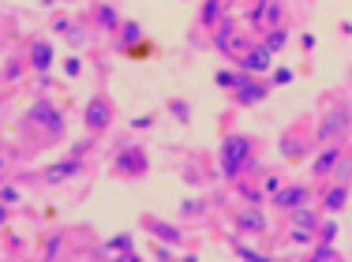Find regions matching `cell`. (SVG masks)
Instances as JSON below:
<instances>
[{
  "label": "cell",
  "instance_id": "1",
  "mask_svg": "<svg viewBox=\"0 0 352 262\" xmlns=\"http://www.w3.org/2000/svg\"><path fill=\"white\" fill-rule=\"evenodd\" d=\"M217 173L229 184L244 180V176H258V142L244 131H229L217 146Z\"/></svg>",
  "mask_w": 352,
  "mask_h": 262
},
{
  "label": "cell",
  "instance_id": "2",
  "mask_svg": "<svg viewBox=\"0 0 352 262\" xmlns=\"http://www.w3.org/2000/svg\"><path fill=\"white\" fill-rule=\"evenodd\" d=\"M349 135H352V101H338L333 109L322 113L311 139L315 146H326V142H349Z\"/></svg>",
  "mask_w": 352,
  "mask_h": 262
},
{
  "label": "cell",
  "instance_id": "3",
  "mask_svg": "<svg viewBox=\"0 0 352 262\" xmlns=\"http://www.w3.org/2000/svg\"><path fill=\"white\" fill-rule=\"evenodd\" d=\"M23 124H27V128H38L41 139H49V142L64 139V131H68V124H64V113H60V109H56L49 98H38L34 105L27 109Z\"/></svg>",
  "mask_w": 352,
  "mask_h": 262
},
{
  "label": "cell",
  "instance_id": "4",
  "mask_svg": "<svg viewBox=\"0 0 352 262\" xmlns=\"http://www.w3.org/2000/svg\"><path fill=\"white\" fill-rule=\"evenodd\" d=\"M113 116H116L113 98H109L105 90H98V94H90L87 109H82V128H87V135H105L109 124H113Z\"/></svg>",
  "mask_w": 352,
  "mask_h": 262
},
{
  "label": "cell",
  "instance_id": "5",
  "mask_svg": "<svg viewBox=\"0 0 352 262\" xmlns=\"http://www.w3.org/2000/svg\"><path fill=\"white\" fill-rule=\"evenodd\" d=\"M146 168H150V157H146V150H142L139 142H128V146L116 150L113 176H120V180H142V176H146Z\"/></svg>",
  "mask_w": 352,
  "mask_h": 262
},
{
  "label": "cell",
  "instance_id": "6",
  "mask_svg": "<svg viewBox=\"0 0 352 262\" xmlns=\"http://www.w3.org/2000/svg\"><path fill=\"white\" fill-rule=\"evenodd\" d=\"M270 79H263V75H251L244 72V79H240V87L232 90V101H236L240 109H251V105H263L266 98H270Z\"/></svg>",
  "mask_w": 352,
  "mask_h": 262
},
{
  "label": "cell",
  "instance_id": "7",
  "mask_svg": "<svg viewBox=\"0 0 352 262\" xmlns=\"http://www.w3.org/2000/svg\"><path fill=\"white\" fill-rule=\"evenodd\" d=\"M311 199H315V188H311V184H281V188L270 195V202L281 210V214H292V210L307 206Z\"/></svg>",
  "mask_w": 352,
  "mask_h": 262
},
{
  "label": "cell",
  "instance_id": "8",
  "mask_svg": "<svg viewBox=\"0 0 352 262\" xmlns=\"http://www.w3.org/2000/svg\"><path fill=\"white\" fill-rule=\"evenodd\" d=\"M139 225H142V229H146L150 236H154V240L169 243V248H176V251H180L184 243H188V236H184L180 225L165 221V217H157V214H142V217H139Z\"/></svg>",
  "mask_w": 352,
  "mask_h": 262
},
{
  "label": "cell",
  "instance_id": "9",
  "mask_svg": "<svg viewBox=\"0 0 352 262\" xmlns=\"http://www.w3.org/2000/svg\"><path fill=\"white\" fill-rule=\"evenodd\" d=\"M349 154V142H326V146H318V154L311 157V176L318 184L330 180L333 168H338V162Z\"/></svg>",
  "mask_w": 352,
  "mask_h": 262
},
{
  "label": "cell",
  "instance_id": "10",
  "mask_svg": "<svg viewBox=\"0 0 352 262\" xmlns=\"http://www.w3.org/2000/svg\"><path fill=\"white\" fill-rule=\"evenodd\" d=\"M232 225L240 229V236H266L270 232V221H266L263 206H251V202H244L240 210H232Z\"/></svg>",
  "mask_w": 352,
  "mask_h": 262
},
{
  "label": "cell",
  "instance_id": "11",
  "mask_svg": "<svg viewBox=\"0 0 352 262\" xmlns=\"http://www.w3.org/2000/svg\"><path fill=\"white\" fill-rule=\"evenodd\" d=\"M23 53H27V64H30V72H34V75H49V72H53L56 49H53V41H49V38H30Z\"/></svg>",
  "mask_w": 352,
  "mask_h": 262
},
{
  "label": "cell",
  "instance_id": "12",
  "mask_svg": "<svg viewBox=\"0 0 352 262\" xmlns=\"http://www.w3.org/2000/svg\"><path fill=\"white\" fill-rule=\"evenodd\" d=\"M349 191H352V184L322 180V188H318V210H322V214H333V217H338L341 210L349 206Z\"/></svg>",
  "mask_w": 352,
  "mask_h": 262
},
{
  "label": "cell",
  "instance_id": "13",
  "mask_svg": "<svg viewBox=\"0 0 352 262\" xmlns=\"http://www.w3.org/2000/svg\"><path fill=\"white\" fill-rule=\"evenodd\" d=\"M120 23H124V15H120V8H116L113 0H98V4L90 8V27H94V30L116 34V30H120Z\"/></svg>",
  "mask_w": 352,
  "mask_h": 262
},
{
  "label": "cell",
  "instance_id": "14",
  "mask_svg": "<svg viewBox=\"0 0 352 262\" xmlns=\"http://www.w3.org/2000/svg\"><path fill=\"white\" fill-rule=\"evenodd\" d=\"M270 61H274V53L263 45V41H255V45H251L248 53L236 61V67H240V72H251V75H266V72H270Z\"/></svg>",
  "mask_w": 352,
  "mask_h": 262
},
{
  "label": "cell",
  "instance_id": "15",
  "mask_svg": "<svg viewBox=\"0 0 352 262\" xmlns=\"http://www.w3.org/2000/svg\"><path fill=\"white\" fill-rule=\"evenodd\" d=\"M82 168H87V162L72 154V157H64V162H56V165L45 168V184H49V188H56V184H68V180H75V176L82 173Z\"/></svg>",
  "mask_w": 352,
  "mask_h": 262
},
{
  "label": "cell",
  "instance_id": "16",
  "mask_svg": "<svg viewBox=\"0 0 352 262\" xmlns=\"http://www.w3.org/2000/svg\"><path fill=\"white\" fill-rule=\"evenodd\" d=\"M105 255H116V262H139V251H135V236L131 232H116L113 240L102 243Z\"/></svg>",
  "mask_w": 352,
  "mask_h": 262
},
{
  "label": "cell",
  "instance_id": "17",
  "mask_svg": "<svg viewBox=\"0 0 352 262\" xmlns=\"http://www.w3.org/2000/svg\"><path fill=\"white\" fill-rule=\"evenodd\" d=\"M142 41H146V34H142V23H139V19H124L120 30H116V49L128 56L135 45H142Z\"/></svg>",
  "mask_w": 352,
  "mask_h": 262
},
{
  "label": "cell",
  "instance_id": "18",
  "mask_svg": "<svg viewBox=\"0 0 352 262\" xmlns=\"http://www.w3.org/2000/svg\"><path fill=\"white\" fill-rule=\"evenodd\" d=\"M53 34H60V38H68V45L72 49H79V45H87V27H82L75 15H60V19L53 23Z\"/></svg>",
  "mask_w": 352,
  "mask_h": 262
},
{
  "label": "cell",
  "instance_id": "19",
  "mask_svg": "<svg viewBox=\"0 0 352 262\" xmlns=\"http://www.w3.org/2000/svg\"><path fill=\"white\" fill-rule=\"evenodd\" d=\"M27 72H30L27 53H8V56H4V87H8V90L19 87V83L27 79Z\"/></svg>",
  "mask_w": 352,
  "mask_h": 262
},
{
  "label": "cell",
  "instance_id": "20",
  "mask_svg": "<svg viewBox=\"0 0 352 262\" xmlns=\"http://www.w3.org/2000/svg\"><path fill=\"white\" fill-rule=\"evenodd\" d=\"M289 217V225H296V229H307V232H315V240H318V225H322V210L318 206H300V210H292V214H285Z\"/></svg>",
  "mask_w": 352,
  "mask_h": 262
},
{
  "label": "cell",
  "instance_id": "21",
  "mask_svg": "<svg viewBox=\"0 0 352 262\" xmlns=\"http://www.w3.org/2000/svg\"><path fill=\"white\" fill-rule=\"evenodd\" d=\"M225 15H229V0H203V4H199V27L214 30Z\"/></svg>",
  "mask_w": 352,
  "mask_h": 262
},
{
  "label": "cell",
  "instance_id": "22",
  "mask_svg": "<svg viewBox=\"0 0 352 262\" xmlns=\"http://www.w3.org/2000/svg\"><path fill=\"white\" fill-rule=\"evenodd\" d=\"M255 176H244V180H236L232 184V191H236L244 202H251V206H263V202H270V195H266V188L263 184H251Z\"/></svg>",
  "mask_w": 352,
  "mask_h": 262
},
{
  "label": "cell",
  "instance_id": "23",
  "mask_svg": "<svg viewBox=\"0 0 352 262\" xmlns=\"http://www.w3.org/2000/svg\"><path fill=\"white\" fill-rule=\"evenodd\" d=\"M307 142L315 146V139H300V128H292V131H285V135H281V154L289 157V162H296V157H304Z\"/></svg>",
  "mask_w": 352,
  "mask_h": 262
},
{
  "label": "cell",
  "instance_id": "24",
  "mask_svg": "<svg viewBox=\"0 0 352 262\" xmlns=\"http://www.w3.org/2000/svg\"><path fill=\"white\" fill-rule=\"evenodd\" d=\"M236 30H240V27H236V19H232V15H225V19L210 30V45H214V53H221V49L229 45V38H232Z\"/></svg>",
  "mask_w": 352,
  "mask_h": 262
},
{
  "label": "cell",
  "instance_id": "25",
  "mask_svg": "<svg viewBox=\"0 0 352 262\" xmlns=\"http://www.w3.org/2000/svg\"><path fill=\"white\" fill-rule=\"evenodd\" d=\"M258 41H263L270 53H281V49L289 45V27H270V30H263V34H258Z\"/></svg>",
  "mask_w": 352,
  "mask_h": 262
},
{
  "label": "cell",
  "instance_id": "26",
  "mask_svg": "<svg viewBox=\"0 0 352 262\" xmlns=\"http://www.w3.org/2000/svg\"><path fill=\"white\" fill-rule=\"evenodd\" d=\"M266 4H270V0H251V8H248V15H244V19H248V30L255 34V38L263 34V23H266Z\"/></svg>",
  "mask_w": 352,
  "mask_h": 262
},
{
  "label": "cell",
  "instance_id": "27",
  "mask_svg": "<svg viewBox=\"0 0 352 262\" xmlns=\"http://www.w3.org/2000/svg\"><path fill=\"white\" fill-rule=\"evenodd\" d=\"M229 248L236 251V255L244 259V262H266V259H270V255H266V251L251 248V243H244V240H236V236H229Z\"/></svg>",
  "mask_w": 352,
  "mask_h": 262
},
{
  "label": "cell",
  "instance_id": "28",
  "mask_svg": "<svg viewBox=\"0 0 352 262\" xmlns=\"http://www.w3.org/2000/svg\"><path fill=\"white\" fill-rule=\"evenodd\" d=\"M240 79H244V72H240L236 64H232V67H221V72L214 75V83H217V87H221V90H229V94H232V90L240 87Z\"/></svg>",
  "mask_w": 352,
  "mask_h": 262
},
{
  "label": "cell",
  "instance_id": "29",
  "mask_svg": "<svg viewBox=\"0 0 352 262\" xmlns=\"http://www.w3.org/2000/svg\"><path fill=\"white\" fill-rule=\"evenodd\" d=\"M270 27H285V4H281V0H270V4H266L263 30H270Z\"/></svg>",
  "mask_w": 352,
  "mask_h": 262
},
{
  "label": "cell",
  "instance_id": "30",
  "mask_svg": "<svg viewBox=\"0 0 352 262\" xmlns=\"http://www.w3.org/2000/svg\"><path fill=\"white\" fill-rule=\"evenodd\" d=\"M311 259H315V262H333V259H341V251L333 248V243H326V240H315Z\"/></svg>",
  "mask_w": 352,
  "mask_h": 262
},
{
  "label": "cell",
  "instance_id": "31",
  "mask_svg": "<svg viewBox=\"0 0 352 262\" xmlns=\"http://www.w3.org/2000/svg\"><path fill=\"white\" fill-rule=\"evenodd\" d=\"M338 232H341L338 217H333V214H326V221L318 225V240H326V243H338Z\"/></svg>",
  "mask_w": 352,
  "mask_h": 262
},
{
  "label": "cell",
  "instance_id": "32",
  "mask_svg": "<svg viewBox=\"0 0 352 262\" xmlns=\"http://www.w3.org/2000/svg\"><path fill=\"white\" fill-rule=\"evenodd\" d=\"M169 113H173L180 124H191V105H188L184 98H169Z\"/></svg>",
  "mask_w": 352,
  "mask_h": 262
},
{
  "label": "cell",
  "instance_id": "33",
  "mask_svg": "<svg viewBox=\"0 0 352 262\" xmlns=\"http://www.w3.org/2000/svg\"><path fill=\"white\" fill-rule=\"evenodd\" d=\"M330 180H338V184H352V154H345L338 162V168H333V176Z\"/></svg>",
  "mask_w": 352,
  "mask_h": 262
},
{
  "label": "cell",
  "instance_id": "34",
  "mask_svg": "<svg viewBox=\"0 0 352 262\" xmlns=\"http://www.w3.org/2000/svg\"><path fill=\"white\" fill-rule=\"evenodd\" d=\"M292 79H296V75H292V67H274V75H270L274 87H289Z\"/></svg>",
  "mask_w": 352,
  "mask_h": 262
},
{
  "label": "cell",
  "instance_id": "35",
  "mask_svg": "<svg viewBox=\"0 0 352 262\" xmlns=\"http://www.w3.org/2000/svg\"><path fill=\"white\" fill-rule=\"evenodd\" d=\"M180 214H184V217H203V214H206V202H184Z\"/></svg>",
  "mask_w": 352,
  "mask_h": 262
},
{
  "label": "cell",
  "instance_id": "36",
  "mask_svg": "<svg viewBox=\"0 0 352 262\" xmlns=\"http://www.w3.org/2000/svg\"><path fill=\"white\" fill-rule=\"evenodd\" d=\"M0 199H4V206H15V202H19L23 195H19V188H15V184H4V191H0Z\"/></svg>",
  "mask_w": 352,
  "mask_h": 262
},
{
  "label": "cell",
  "instance_id": "37",
  "mask_svg": "<svg viewBox=\"0 0 352 262\" xmlns=\"http://www.w3.org/2000/svg\"><path fill=\"white\" fill-rule=\"evenodd\" d=\"M94 139H98V135H90V139H82V142H75V146H72V154H75V157H87V154H90V150H94Z\"/></svg>",
  "mask_w": 352,
  "mask_h": 262
},
{
  "label": "cell",
  "instance_id": "38",
  "mask_svg": "<svg viewBox=\"0 0 352 262\" xmlns=\"http://www.w3.org/2000/svg\"><path fill=\"white\" fill-rule=\"evenodd\" d=\"M60 243H64V236H60V232H56L53 240H45V255H49V259H56V255H60Z\"/></svg>",
  "mask_w": 352,
  "mask_h": 262
},
{
  "label": "cell",
  "instance_id": "39",
  "mask_svg": "<svg viewBox=\"0 0 352 262\" xmlns=\"http://www.w3.org/2000/svg\"><path fill=\"white\" fill-rule=\"evenodd\" d=\"M64 72H68L72 79H75V75L82 72V61H79V56H68V64H64Z\"/></svg>",
  "mask_w": 352,
  "mask_h": 262
},
{
  "label": "cell",
  "instance_id": "40",
  "mask_svg": "<svg viewBox=\"0 0 352 262\" xmlns=\"http://www.w3.org/2000/svg\"><path fill=\"white\" fill-rule=\"evenodd\" d=\"M150 124H154V116H135V120H131V128H135V131H146Z\"/></svg>",
  "mask_w": 352,
  "mask_h": 262
},
{
  "label": "cell",
  "instance_id": "41",
  "mask_svg": "<svg viewBox=\"0 0 352 262\" xmlns=\"http://www.w3.org/2000/svg\"><path fill=\"white\" fill-rule=\"evenodd\" d=\"M263 188H266V195H274V191L281 188V180H278V176H266V180H263Z\"/></svg>",
  "mask_w": 352,
  "mask_h": 262
}]
</instances>
